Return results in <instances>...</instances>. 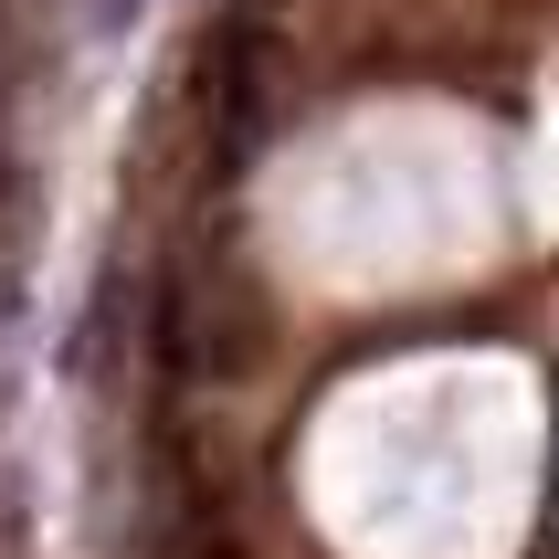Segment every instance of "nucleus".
<instances>
[{
    "instance_id": "obj_3",
    "label": "nucleus",
    "mask_w": 559,
    "mask_h": 559,
    "mask_svg": "<svg viewBox=\"0 0 559 559\" xmlns=\"http://www.w3.org/2000/svg\"><path fill=\"white\" fill-rule=\"evenodd\" d=\"M138 11H148V0H106V22H138Z\"/></svg>"
},
{
    "instance_id": "obj_5",
    "label": "nucleus",
    "mask_w": 559,
    "mask_h": 559,
    "mask_svg": "<svg viewBox=\"0 0 559 559\" xmlns=\"http://www.w3.org/2000/svg\"><path fill=\"white\" fill-rule=\"evenodd\" d=\"M0 190H11V169H0Z\"/></svg>"
},
{
    "instance_id": "obj_1",
    "label": "nucleus",
    "mask_w": 559,
    "mask_h": 559,
    "mask_svg": "<svg viewBox=\"0 0 559 559\" xmlns=\"http://www.w3.org/2000/svg\"><path fill=\"white\" fill-rule=\"evenodd\" d=\"M264 338V307H253L243 275H222V264H190V275L158 285V348L201 380H233Z\"/></svg>"
},
{
    "instance_id": "obj_2",
    "label": "nucleus",
    "mask_w": 559,
    "mask_h": 559,
    "mask_svg": "<svg viewBox=\"0 0 559 559\" xmlns=\"http://www.w3.org/2000/svg\"><path fill=\"white\" fill-rule=\"evenodd\" d=\"M201 117H212V158H253L264 117H275V53H264V32L253 22H222L201 43Z\"/></svg>"
},
{
    "instance_id": "obj_4",
    "label": "nucleus",
    "mask_w": 559,
    "mask_h": 559,
    "mask_svg": "<svg viewBox=\"0 0 559 559\" xmlns=\"http://www.w3.org/2000/svg\"><path fill=\"white\" fill-rule=\"evenodd\" d=\"M0 307H11V285H0Z\"/></svg>"
},
{
    "instance_id": "obj_6",
    "label": "nucleus",
    "mask_w": 559,
    "mask_h": 559,
    "mask_svg": "<svg viewBox=\"0 0 559 559\" xmlns=\"http://www.w3.org/2000/svg\"><path fill=\"white\" fill-rule=\"evenodd\" d=\"M0 85H11V74H0Z\"/></svg>"
}]
</instances>
